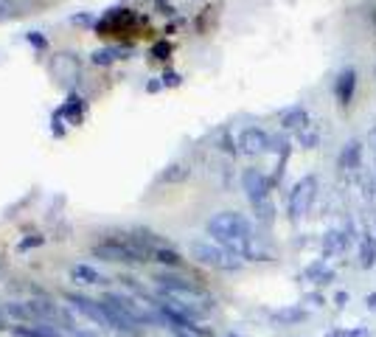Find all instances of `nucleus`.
Listing matches in <instances>:
<instances>
[{
	"mask_svg": "<svg viewBox=\"0 0 376 337\" xmlns=\"http://www.w3.org/2000/svg\"><path fill=\"white\" fill-rule=\"evenodd\" d=\"M208 236L225 248H230L239 256L250 253V242H253V228L247 222L244 214L239 211H219L208 220Z\"/></svg>",
	"mask_w": 376,
	"mask_h": 337,
	"instance_id": "1",
	"label": "nucleus"
},
{
	"mask_svg": "<svg viewBox=\"0 0 376 337\" xmlns=\"http://www.w3.org/2000/svg\"><path fill=\"white\" fill-rule=\"evenodd\" d=\"M158 284H161L163 301H169V304H172V307H177L180 312H186L191 321L202 318V315L213 307L211 295H208L205 290H199V287H196L194 281H188V279L161 276V279H158Z\"/></svg>",
	"mask_w": 376,
	"mask_h": 337,
	"instance_id": "2",
	"label": "nucleus"
},
{
	"mask_svg": "<svg viewBox=\"0 0 376 337\" xmlns=\"http://www.w3.org/2000/svg\"><path fill=\"white\" fill-rule=\"evenodd\" d=\"M191 256L199 262V265H205V267H213V270H239L242 267V256L239 253H233L230 248H225V245H219V242H213V239H196V242H191Z\"/></svg>",
	"mask_w": 376,
	"mask_h": 337,
	"instance_id": "3",
	"label": "nucleus"
},
{
	"mask_svg": "<svg viewBox=\"0 0 376 337\" xmlns=\"http://www.w3.org/2000/svg\"><path fill=\"white\" fill-rule=\"evenodd\" d=\"M93 253L107 259V262H146L155 253V248L144 245L141 239H127V236L118 239L115 236V239H107V242L96 245Z\"/></svg>",
	"mask_w": 376,
	"mask_h": 337,
	"instance_id": "4",
	"label": "nucleus"
},
{
	"mask_svg": "<svg viewBox=\"0 0 376 337\" xmlns=\"http://www.w3.org/2000/svg\"><path fill=\"white\" fill-rule=\"evenodd\" d=\"M315 197H318V177H315V174L301 177V180L292 186V191H289V217H292V220H301L303 214H309Z\"/></svg>",
	"mask_w": 376,
	"mask_h": 337,
	"instance_id": "5",
	"label": "nucleus"
},
{
	"mask_svg": "<svg viewBox=\"0 0 376 337\" xmlns=\"http://www.w3.org/2000/svg\"><path fill=\"white\" fill-rule=\"evenodd\" d=\"M6 312L11 315V318H17V321H45V318H54L56 315V310L54 307H48L45 301H11V304H6Z\"/></svg>",
	"mask_w": 376,
	"mask_h": 337,
	"instance_id": "6",
	"label": "nucleus"
},
{
	"mask_svg": "<svg viewBox=\"0 0 376 337\" xmlns=\"http://www.w3.org/2000/svg\"><path fill=\"white\" fill-rule=\"evenodd\" d=\"M270 146H272V138L261 127H247L239 135V152L244 155H264Z\"/></svg>",
	"mask_w": 376,
	"mask_h": 337,
	"instance_id": "7",
	"label": "nucleus"
},
{
	"mask_svg": "<svg viewBox=\"0 0 376 337\" xmlns=\"http://www.w3.org/2000/svg\"><path fill=\"white\" fill-rule=\"evenodd\" d=\"M68 304H70L76 312H82L87 321L101 324V326H110V318H107V310H104V304H101V301L84 298V295H68ZM110 329H113V326H110Z\"/></svg>",
	"mask_w": 376,
	"mask_h": 337,
	"instance_id": "8",
	"label": "nucleus"
},
{
	"mask_svg": "<svg viewBox=\"0 0 376 337\" xmlns=\"http://www.w3.org/2000/svg\"><path fill=\"white\" fill-rule=\"evenodd\" d=\"M242 186L247 191V197L258 205V203H267V194H270V180L258 172V169H247L242 174Z\"/></svg>",
	"mask_w": 376,
	"mask_h": 337,
	"instance_id": "9",
	"label": "nucleus"
},
{
	"mask_svg": "<svg viewBox=\"0 0 376 337\" xmlns=\"http://www.w3.org/2000/svg\"><path fill=\"white\" fill-rule=\"evenodd\" d=\"M354 90H357V70H354V68H346V70L337 76V82H334V96H337V101H340L343 107H349L351 98H354Z\"/></svg>",
	"mask_w": 376,
	"mask_h": 337,
	"instance_id": "10",
	"label": "nucleus"
},
{
	"mask_svg": "<svg viewBox=\"0 0 376 337\" xmlns=\"http://www.w3.org/2000/svg\"><path fill=\"white\" fill-rule=\"evenodd\" d=\"M281 127L284 129H306L309 127V113L303 110V107H292V110H287L284 115H281Z\"/></svg>",
	"mask_w": 376,
	"mask_h": 337,
	"instance_id": "11",
	"label": "nucleus"
},
{
	"mask_svg": "<svg viewBox=\"0 0 376 337\" xmlns=\"http://www.w3.org/2000/svg\"><path fill=\"white\" fill-rule=\"evenodd\" d=\"M363 158V144L360 141H349L340 152V169H357Z\"/></svg>",
	"mask_w": 376,
	"mask_h": 337,
	"instance_id": "12",
	"label": "nucleus"
},
{
	"mask_svg": "<svg viewBox=\"0 0 376 337\" xmlns=\"http://www.w3.org/2000/svg\"><path fill=\"white\" fill-rule=\"evenodd\" d=\"M70 279H73L76 284H99V281H101V273L93 270L90 265H76V267L70 270Z\"/></svg>",
	"mask_w": 376,
	"mask_h": 337,
	"instance_id": "13",
	"label": "nucleus"
},
{
	"mask_svg": "<svg viewBox=\"0 0 376 337\" xmlns=\"http://www.w3.org/2000/svg\"><path fill=\"white\" fill-rule=\"evenodd\" d=\"M346 242H349V236L346 234H340V231H332V234H326V239H323V250L332 256V253H340L343 248H346Z\"/></svg>",
	"mask_w": 376,
	"mask_h": 337,
	"instance_id": "14",
	"label": "nucleus"
},
{
	"mask_svg": "<svg viewBox=\"0 0 376 337\" xmlns=\"http://www.w3.org/2000/svg\"><path fill=\"white\" fill-rule=\"evenodd\" d=\"M360 265L363 267H374V262H376V242L374 239H363V248H360Z\"/></svg>",
	"mask_w": 376,
	"mask_h": 337,
	"instance_id": "15",
	"label": "nucleus"
},
{
	"mask_svg": "<svg viewBox=\"0 0 376 337\" xmlns=\"http://www.w3.org/2000/svg\"><path fill=\"white\" fill-rule=\"evenodd\" d=\"M158 262H163V265H172V267H177L180 265V256L175 253V250H166V248H155V253H152Z\"/></svg>",
	"mask_w": 376,
	"mask_h": 337,
	"instance_id": "16",
	"label": "nucleus"
},
{
	"mask_svg": "<svg viewBox=\"0 0 376 337\" xmlns=\"http://www.w3.org/2000/svg\"><path fill=\"white\" fill-rule=\"evenodd\" d=\"M306 312L303 310H281L275 312V321H284V324H295V321H303Z\"/></svg>",
	"mask_w": 376,
	"mask_h": 337,
	"instance_id": "17",
	"label": "nucleus"
},
{
	"mask_svg": "<svg viewBox=\"0 0 376 337\" xmlns=\"http://www.w3.org/2000/svg\"><path fill=\"white\" fill-rule=\"evenodd\" d=\"M118 53H121L118 48H104V51H96V53H93V62H96V65H110Z\"/></svg>",
	"mask_w": 376,
	"mask_h": 337,
	"instance_id": "18",
	"label": "nucleus"
},
{
	"mask_svg": "<svg viewBox=\"0 0 376 337\" xmlns=\"http://www.w3.org/2000/svg\"><path fill=\"white\" fill-rule=\"evenodd\" d=\"M306 276H309V279H323V281H332V270H323V265H312V267L306 270Z\"/></svg>",
	"mask_w": 376,
	"mask_h": 337,
	"instance_id": "19",
	"label": "nucleus"
},
{
	"mask_svg": "<svg viewBox=\"0 0 376 337\" xmlns=\"http://www.w3.org/2000/svg\"><path fill=\"white\" fill-rule=\"evenodd\" d=\"M186 174H188V169H183V166H172V172H166V174H163V180L175 183V180H183Z\"/></svg>",
	"mask_w": 376,
	"mask_h": 337,
	"instance_id": "20",
	"label": "nucleus"
},
{
	"mask_svg": "<svg viewBox=\"0 0 376 337\" xmlns=\"http://www.w3.org/2000/svg\"><path fill=\"white\" fill-rule=\"evenodd\" d=\"M301 144H303V146H315V144H318V135L303 129V132H301Z\"/></svg>",
	"mask_w": 376,
	"mask_h": 337,
	"instance_id": "21",
	"label": "nucleus"
},
{
	"mask_svg": "<svg viewBox=\"0 0 376 337\" xmlns=\"http://www.w3.org/2000/svg\"><path fill=\"white\" fill-rule=\"evenodd\" d=\"M337 337H368L365 329H351V332H340Z\"/></svg>",
	"mask_w": 376,
	"mask_h": 337,
	"instance_id": "22",
	"label": "nucleus"
},
{
	"mask_svg": "<svg viewBox=\"0 0 376 337\" xmlns=\"http://www.w3.org/2000/svg\"><path fill=\"white\" fill-rule=\"evenodd\" d=\"M365 304H368V310H376V293H374V295H368V298H365Z\"/></svg>",
	"mask_w": 376,
	"mask_h": 337,
	"instance_id": "23",
	"label": "nucleus"
},
{
	"mask_svg": "<svg viewBox=\"0 0 376 337\" xmlns=\"http://www.w3.org/2000/svg\"><path fill=\"white\" fill-rule=\"evenodd\" d=\"M166 82H169V84H177V82H180V76H177V73H169V76H166Z\"/></svg>",
	"mask_w": 376,
	"mask_h": 337,
	"instance_id": "24",
	"label": "nucleus"
},
{
	"mask_svg": "<svg viewBox=\"0 0 376 337\" xmlns=\"http://www.w3.org/2000/svg\"><path fill=\"white\" fill-rule=\"evenodd\" d=\"M0 329H3V312H0Z\"/></svg>",
	"mask_w": 376,
	"mask_h": 337,
	"instance_id": "25",
	"label": "nucleus"
}]
</instances>
